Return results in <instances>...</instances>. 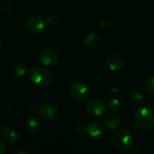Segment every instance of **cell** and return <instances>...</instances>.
I'll return each mask as SVG.
<instances>
[{
	"label": "cell",
	"instance_id": "20",
	"mask_svg": "<svg viewBox=\"0 0 154 154\" xmlns=\"http://www.w3.org/2000/svg\"><path fill=\"white\" fill-rule=\"evenodd\" d=\"M75 131L78 134H84L87 133V126L82 124H79L75 127Z\"/></svg>",
	"mask_w": 154,
	"mask_h": 154
},
{
	"label": "cell",
	"instance_id": "13",
	"mask_svg": "<svg viewBox=\"0 0 154 154\" xmlns=\"http://www.w3.org/2000/svg\"><path fill=\"white\" fill-rule=\"evenodd\" d=\"M2 138L5 143L7 144L13 145L19 142L20 140V134L19 133L12 128H6L2 133Z\"/></svg>",
	"mask_w": 154,
	"mask_h": 154
},
{
	"label": "cell",
	"instance_id": "24",
	"mask_svg": "<svg viewBox=\"0 0 154 154\" xmlns=\"http://www.w3.org/2000/svg\"><path fill=\"white\" fill-rule=\"evenodd\" d=\"M0 132H1V124H0Z\"/></svg>",
	"mask_w": 154,
	"mask_h": 154
},
{
	"label": "cell",
	"instance_id": "1",
	"mask_svg": "<svg viewBox=\"0 0 154 154\" xmlns=\"http://www.w3.org/2000/svg\"><path fill=\"white\" fill-rule=\"evenodd\" d=\"M31 80L42 88L49 87L52 84L54 77L52 72L44 66H35L30 71Z\"/></svg>",
	"mask_w": 154,
	"mask_h": 154
},
{
	"label": "cell",
	"instance_id": "11",
	"mask_svg": "<svg viewBox=\"0 0 154 154\" xmlns=\"http://www.w3.org/2000/svg\"><path fill=\"white\" fill-rule=\"evenodd\" d=\"M103 43L102 38L97 33H89L86 36L84 40L85 47L89 51H97L98 50Z\"/></svg>",
	"mask_w": 154,
	"mask_h": 154
},
{
	"label": "cell",
	"instance_id": "9",
	"mask_svg": "<svg viewBox=\"0 0 154 154\" xmlns=\"http://www.w3.org/2000/svg\"><path fill=\"white\" fill-rule=\"evenodd\" d=\"M87 134L94 140H100L105 136L106 129L98 121H92L87 126Z\"/></svg>",
	"mask_w": 154,
	"mask_h": 154
},
{
	"label": "cell",
	"instance_id": "17",
	"mask_svg": "<svg viewBox=\"0 0 154 154\" xmlns=\"http://www.w3.org/2000/svg\"><path fill=\"white\" fill-rule=\"evenodd\" d=\"M13 72L16 77L23 78L26 75V72H27L26 66L23 63H16L13 67Z\"/></svg>",
	"mask_w": 154,
	"mask_h": 154
},
{
	"label": "cell",
	"instance_id": "4",
	"mask_svg": "<svg viewBox=\"0 0 154 154\" xmlns=\"http://www.w3.org/2000/svg\"><path fill=\"white\" fill-rule=\"evenodd\" d=\"M37 116L44 122H51L59 116V109L53 103H44L37 108Z\"/></svg>",
	"mask_w": 154,
	"mask_h": 154
},
{
	"label": "cell",
	"instance_id": "23",
	"mask_svg": "<svg viewBox=\"0 0 154 154\" xmlns=\"http://www.w3.org/2000/svg\"><path fill=\"white\" fill-rule=\"evenodd\" d=\"M1 48H2V42H1V40H0V50H1Z\"/></svg>",
	"mask_w": 154,
	"mask_h": 154
},
{
	"label": "cell",
	"instance_id": "2",
	"mask_svg": "<svg viewBox=\"0 0 154 154\" xmlns=\"http://www.w3.org/2000/svg\"><path fill=\"white\" fill-rule=\"evenodd\" d=\"M114 146L121 152H126L132 150L134 144V137L132 133L126 129L119 130L113 138Z\"/></svg>",
	"mask_w": 154,
	"mask_h": 154
},
{
	"label": "cell",
	"instance_id": "10",
	"mask_svg": "<svg viewBox=\"0 0 154 154\" xmlns=\"http://www.w3.org/2000/svg\"><path fill=\"white\" fill-rule=\"evenodd\" d=\"M106 64L109 69L113 71H118L125 68V60L124 58L117 53H111L106 58Z\"/></svg>",
	"mask_w": 154,
	"mask_h": 154
},
{
	"label": "cell",
	"instance_id": "5",
	"mask_svg": "<svg viewBox=\"0 0 154 154\" xmlns=\"http://www.w3.org/2000/svg\"><path fill=\"white\" fill-rule=\"evenodd\" d=\"M106 104L101 98L90 99L86 105V112L91 117H100L106 110Z\"/></svg>",
	"mask_w": 154,
	"mask_h": 154
},
{
	"label": "cell",
	"instance_id": "18",
	"mask_svg": "<svg viewBox=\"0 0 154 154\" xmlns=\"http://www.w3.org/2000/svg\"><path fill=\"white\" fill-rule=\"evenodd\" d=\"M145 89L147 93L154 97V76H151L145 82Z\"/></svg>",
	"mask_w": 154,
	"mask_h": 154
},
{
	"label": "cell",
	"instance_id": "21",
	"mask_svg": "<svg viewBox=\"0 0 154 154\" xmlns=\"http://www.w3.org/2000/svg\"><path fill=\"white\" fill-rule=\"evenodd\" d=\"M6 152V148H5V144L3 141L0 140V154H5Z\"/></svg>",
	"mask_w": 154,
	"mask_h": 154
},
{
	"label": "cell",
	"instance_id": "22",
	"mask_svg": "<svg viewBox=\"0 0 154 154\" xmlns=\"http://www.w3.org/2000/svg\"><path fill=\"white\" fill-rule=\"evenodd\" d=\"M12 154H29L27 152H25V151H23V150H16V151H14V152Z\"/></svg>",
	"mask_w": 154,
	"mask_h": 154
},
{
	"label": "cell",
	"instance_id": "12",
	"mask_svg": "<svg viewBox=\"0 0 154 154\" xmlns=\"http://www.w3.org/2000/svg\"><path fill=\"white\" fill-rule=\"evenodd\" d=\"M104 124L105 126L112 131L117 130L121 125V119L116 113L109 112L104 117Z\"/></svg>",
	"mask_w": 154,
	"mask_h": 154
},
{
	"label": "cell",
	"instance_id": "15",
	"mask_svg": "<svg viewBox=\"0 0 154 154\" xmlns=\"http://www.w3.org/2000/svg\"><path fill=\"white\" fill-rule=\"evenodd\" d=\"M131 99L132 101L138 106L143 105L146 101V95L145 93L139 88L134 89L131 93Z\"/></svg>",
	"mask_w": 154,
	"mask_h": 154
},
{
	"label": "cell",
	"instance_id": "8",
	"mask_svg": "<svg viewBox=\"0 0 154 154\" xmlns=\"http://www.w3.org/2000/svg\"><path fill=\"white\" fill-rule=\"evenodd\" d=\"M46 21L40 15H32L28 18L26 22V27L28 31L36 34L42 33L46 29Z\"/></svg>",
	"mask_w": 154,
	"mask_h": 154
},
{
	"label": "cell",
	"instance_id": "19",
	"mask_svg": "<svg viewBox=\"0 0 154 154\" xmlns=\"http://www.w3.org/2000/svg\"><path fill=\"white\" fill-rule=\"evenodd\" d=\"M60 17H59L57 14H51V15L47 18V20H46L47 24H49V25L51 26V27L57 26V25L60 23Z\"/></svg>",
	"mask_w": 154,
	"mask_h": 154
},
{
	"label": "cell",
	"instance_id": "7",
	"mask_svg": "<svg viewBox=\"0 0 154 154\" xmlns=\"http://www.w3.org/2000/svg\"><path fill=\"white\" fill-rule=\"evenodd\" d=\"M38 58L41 63L46 67L54 66L59 60V55L57 51L50 48H45L42 50L38 54Z\"/></svg>",
	"mask_w": 154,
	"mask_h": 154
},
{
	"label": "cell",
	"instance_id": "6",
	"mask_svg": "<svg viewBox=\"0 0 154 154\" xmlns=\"http://www.w3.org/2000/svg\"><path fill=\"white\" fill-rule=\"evenodd\" d=\"M69 94L77 101H85L89 97L90 91L85 83L76 81L69 86Z\"/></svg>",
	"mask_w": 154,
	"mask_h": 154
},
{
	"label": "cell",
	"instance_id": "3",
	"mask_svg": "<svg viewBox=\"0 0 154 154\" xmlns=\"http://www.w3.org/2000/svg\"><path fill=\"white\" fill-rule=\"evenodd\" d=\"M134 122L136 125L143 130H150L154 125V114L148 106H142L136 109L134 113Z\"/></svg>",
	"mask_w": 154,
	"mask_h": 154
},
{
	"label": "cell",
	"instance_id": "16",
	"mask_svg": "<svg viewBox=\"0 0 154 154\" xmlns=\"http://www.w3.org/2000/svg\"><path fill=\"white\" fill-rule=\"evenodd\" d=\"M106 106H107L108 110L110 112H114V113L119 112L123 107V104L118 98H111V99H109Z\"/></svg>",
	"mask_w": 154,
	"mask_h": 154
},
{
	"label": "cell",
	"instance_id": "14",
	"mask_svg": "<svg viewBox=\"0 0 154 154\" xmlns=\"http://www.w3.org/2000/svg\"><path fill=\"white\" fill-rule=\"evenodd\" d=\"M25 130L30 135H36L41 130V124L35 117H30L25 123Z\"/></svg>",
	"mask_w": 154,
	"mask_h": 154
}]
</instances>
